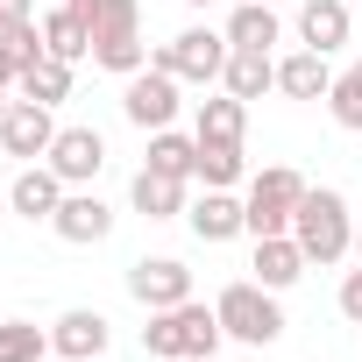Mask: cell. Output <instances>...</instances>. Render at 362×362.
<instances>
[{"mask_svg": "<svg viewBox=\"0 0 362 362\" xmlns=\"http://www.w3.org/2000/svg\"><path fill=\"white\" fill-rule=\"evenodd\" d=\"M50 355V334L36 320H0V362H43Z\"/></svg>", "mask_w": 362, "mask_h": 362, "instance_id": "27", "label": "cell"}, {"mask_svg": "<svg viewBox=\"0 0 362 362\" xmlns=\"http://www.w3.org/2000/svg\"><path fill=\"white\" fill-rule=\"evenodd\" d=\"M242 128H249V100H235V93L199 100V121H192L199 142H242Z\"/></svg>", "mask_w": 362, "mask_h": 362, "instance_id": "21", "label": "cell"}, {"mask_svg": "<svg viewBox=\"0 0 362 362\" xmlns=\"http://www.w3.org/2000/svg\"><path fill=\"white\" fill-rule=\"evenodd\" d=\"M228 57H235L228 29H177V36L156 50V64H163L177 86H214V78L228 71Z\"/></svg>", "mask_w": 362, "mask_h": 362, "instance_id": "5", "label": "cell"}, {"mask_svg": "<svg viewBox=\"0 0 362 362\" xmlns=\"http://www.w3.org/2000/svg\"><path fill=\"white\" fill-rule=\"evenodd\" d=\"M64 192H71V185H64L50 163H29V170L8 177V206H15L22 221H50V214L64 206Z\"/></svg>", "mask_w": 362, "mask_h": 362, "instance_id": "12", "label": "cell"}, {"mask_svg": "<svg viewBox=\"0 0 362 362\" xmlns=\"http://www.w3.org/2000/svg\"><path fill=\"white\" fill-rule=\"evenodd\" d=\"M149 170H163V177H192V170H199V135L156 128V135H149Z\"/></svg>", "mask_w": 362, "mask_h": 362, "instance_id": "22", "label": "cell"}, {"mask_svg": "<svg viewBox=\"0 0 362 362\" xmlns=\"http://www.w3.org/2000/svg\"><path fill=\"white\" fill-rule=\"evenodd\" d=\"M185 8H214V0H185Z\"/></svg>", "mask_w": 362, "mask_h": 362, "instance_id": "32", "label": "cell"}, {"mask_svg": "<svg viewBox=\"0 0 362 362\" xmlns=\"http://www.w3.org/2000/svg\"><path fill=\"white\" fill-rule=\"evenodd\" d=\"M8 107H15V100H8V93H0V114H8Z\"/></svg>", "mask_w": 362, "mask_h": 362, "instance_id": "33", "label": "cell"}, {"mask_svg": "<svg viewBox=\"0 0 362 362\" xmlns=\"http://www.w3.org/2000/svg\"><path fill=\"white\" fill-rule=\"evenodd\" d=\"M93 362H100V355H93Z\"/></svg>", "mask_w": 362, "mask_h": 362, "instance_id": "37", "label": "cell"}, {"mask_svg": "<svg viewBox=\"0 0 362 362\" xmlns=\"http://www.w3.org/2000/svg\"><path fill=\"white\" fill-rule=\"evenodd\" d=\"M214 348H221V313L199 305V298L163 305L142 327V355H156V362H192V355H214Z\"/></svg>", "mask_w": 362, "mask_h": 362, "instance_id": "1", "label": "cell"}, {"mask_svg": "<svg viewBox=\"0 0 362 362\" xmlns=\"http://www.w3.org/2000/svg\"><path fill=\"white\" fill-rule=\"evenodd\" d=\"M93 64L100 71H121V78H135L149 64L142 8H135V0H107V8H100V22H93Z\"/></svg>", "mask_w": 362, "mask_h": 362, "instance_id": "4", "label": "cell"}, {"mask_svg": "<svg viewBox=\"0 0 362 362\" xmlns=\"http://www.w3.org/2000/svg\"><path fill=\"white\" fill-rule=\"evenodd\" d=\"M298 277H305V249H298V235H263V242H256V284L291 291Z\"/></svg>", "mask_w": 362, "mask_h": 362, "instance_id": "18", "label": "cell"}, {"mask_svg": "<svg viewBox=\"0 0 362 362\" xmlns=\"http://www.w3.org/2000/svg\"><path fill=\"white\" fill-rule=\"evenodd\" d=\"M228 43H235V50H270V43H284L277 8H270V0H242V8L228 15Z\"/></svg>", "mask_w": 362, "mask_h": 362, "instance_id": "19", "label": "cell"}, {"mask_svg": "<svg viewBox=\"0 0 362 362\" xmlns=\"http://www.w3.org/2000/svg\"><path fill=\"white\" fill-rule=\"evenodd\" d=\"M107 313H93V305H71L57 327H50V348L64 355V362H93V355H107Z\"/></svg>", "mask_w": 362, "mask_h": 362, "instance_id": "13", "label": "cell"}, {"mask_svg": "<svg viewBox=\"0 0 362 362\" xmlns=\"http://www.w3.org/2000/svg\"><path fill=\"white\" fill-rule=\"evenodd\" d=\"M43 50L64 57V64H78V57H93V29L71 8H57V15H43Z\"/></svg>", "mask_w": 362, "mask_h": 362, "instance_id": "23", "label": "cell"}, {"mask_svg": "<svg viewBox=\"0 0 362 362\" xmlns=\"http://www.w3.org/2000/svg\"><path fill=\"white\" fill-rule=\"evenodd\" d=\"M50 142H57V121H50V107H36V100H15L8 114H0V149H8V156H29V163H43V156H50Z\"/></svg>", "mask_w": 362, "mask_h": 362, "instance_id": "11", "label": "cell"}, {"mask_svg": "<svg viewBox=\"0 0 362 362\" xmlns=\"http://www.w3.org/2000/svg\"><path fill=\"white\" fill-rule=\"evenodd\" d=\"M50 228H57V242H71V249H93V242H107V235H114V206H107L100 192L71 185V192H64V206L50 214Z\"/></svg>", "mask_w": 362, "mask_h": 362, "instance_id": "8", "label": "cell"}, {"mask_svg": "<svg viewBox=\"0 0 362 362\" xmlns=\"http://www.w3.org/2000/svg\"><path fill=\"white\" fill-rule=\"evenodd\" d=\"M355 256H362V228H355Z\"/></svg>", "mask_w": 362, "mask_h": 362, "instance_id": "34", "label": "cell"}, {"mask_svg": "<svg viewBox=\"0 0 362 362\" xmlns=\"http://www.w3.org/2000/svg\"><path fill=\"white\" fill-rule=\"evenodd\" d=\"M177 107H185V100H177V78H170L163 64H142V71L128 78V93H121V114H128L142 135L170 128V121H177Z\"/></svg>", "mask_w": 362, "mask_h": 362, "instance_id": "7", "label": "cell"}, {"mask_svg": "<svg viewBox=\"0 0 362 362\" xmlns=\"http://www.w3.org/2000/svg\"><path fill=\"white\" fill-rule=\"evenodd\" d=\"M128 291H135V305H149V313L185 305V298H192V270L177 263V256H142V263L128 270Z\"/></svg>", "mask_w": 362, "mask_h": 362, "instance_id": "9", "label": "cell"}, {"mask_svg": "<svg viewBox=\"0 0 362 362\" xmlns=\"http://www.w3.org/2000/svg\"><path fill=\"white\" fill-rule=\"evenodd\" d=\"M327 114L348 128V135H362V57L348 64V71H334V93H327Z\"/></svg>", "mask_w": 362, "mask_h": 362, "instance_id": "26", "label": "cell"}, {"mask_svg": "<svg viewBox=\"0 0 362 362\" xmlns=\"http://www.w3.org/2000/svg\"><path fill=\"white\" fill-rule=\"evenodd\" d=\"M64 8H71V15H78V22L93 29V22H100V8H107V0H64Z\"/></svg>", "mask_w": 362, "mask_h": 362, "instance_id": "30", "label": "cell"}, {"mask_svg": "<svg viewBox=\"0 0 362 362\" xmlns=\"http://www.w3.org/2000/svg\"><path fill=\"white\" fill-rule=\"evenodd\" d=\"M0 177H8V149H0Z\"/></svg>", "mask_w": 362, "mask_h": 362, "instance_id": "31", "label": "cell"}, {"mask_svg": "<svg viewBox=\"0 0 362 362\" xmlns=\"http://www.w3.org/2000/svg\"><path fill=\"white\" fill-rule=\"evenodd\" d=\"M185 221H192V235L214 249V242H235V235H249V206L235 199V192H206V199H192L185 206Z\"/></svg>", "mask_w": 362, "mask_h": 362, "instance_id": "14", "label": "cell"}, {"mask_svg": "<svg viewBox=\"0 0 362 362\" xmlns=\"http://www.w3.org/2000/svg\"><path fill=\"white\" fill-rule=\"evenodd\" d=\"M221 86H228L235 100H263V93L277 86V57H270V50H235L228 71H221Z\"/></svg>", "mask_w": 362, "mask_h": 362, "instance_id": "20", "label": "cell"}, {"mask_svg": "<svg viewBox=\"0 0 362 362\" xmlns=\"http://www.w3.org/2000/svg\"><path fill=\"white\" fill-rule=\"evenodd\" d=\"M22 100H36V107L71 100V64H64V57H36V64L22 71Z\"/></svg>", "mask_w": 362, "mask_h": 362, "instance_id": "25", "label": "cell"}, {"mask_svg": "<svg viewBox=\"0 0 362 362\" xmlns=\"http://www.w3.org/2000/svg\"><path fill=\"white\" fill-rule=\"evenodd\" d=\"M214 313H221V334L228 341H242V348H270L277 334H284V313H277V291L270 284H228L221 298H214Z\"/></svg>", "mask_w": 362, "mask_h": 362, "instance_id": "3", "label": "cell"}, {"mask_svg": "<svg viewBox=\"0 0 362 362\" xmlns=\"http://www.w3.org/2000/svg\"><path fill=\"white\" fill-rule=\"evenodd\" d=\"M348 29H355L348 0H305V8H298V43L320 50V57H334V50L348 43Z\"/></svg>", "mask_w": 362, "mask_h": 362, "instance_id": "15", "label": "cell"}, {"mask_svg": "<svg viewBox=\"0 0 362 362\" xmlns=\"http://www.w3.org/2000/svg\"><path fill=\"white\" fill-rule=\"evenodd\" d=\"M64 185H93V177L107 170V135L100 128H57V142H50V156H43Z\"/></svg>", "mask_w": 362, "mask_h": 362, "instance_id": "10", "label": "cell"}, {"mask_svg": "<svg viewBox=\"0 0 362 362\" xmlns=\"http://www.w3.org/2000/svg\"><path fill=\"white\" fill-rule=\"evenodd\" d=\"M192 362H221V355H192Z\"/></svg>", "mask_w": 362, "mask_h": 362, "instance_id": "35", "label": "cell"}, {"mask_svg": "<svg viewBox=\"0 0 362 362\" xmlns=\"http://www.w3.org/2000/svg\"><path fill=\"white\" fill-rule=\"evenodd\" d=\"M128 199H135V214L142 221H177L192 199H185V177H163V170H135V185H128Z\"/></svg>", "mask_w": 362, "mask_h": 362, "instance_id": "16", "label": "cell"}, {"mask_svg": "<svg viewBox=\"0 0 362 362\" xmlns=\"http://www.w3.org/2000/svg\"><path fill=\"white\" fill-rule=\"evenodd\" d=\"M270 8H277V0H270Z\"/></svg>", "mask_w": 362, "mask_h": 362, "instance_id": "36", "label": "cell"}, {"mask_svg": "<svg viewBox=\"0 0 362 362\" xmlns=\"http://www.w3.org/2000/svg\"><path fill=\"white\" fill-rule=\"evenodd\" d=\"M242 170H249V163H242V142H199V170H192V177H199L206 192L242 185Z\"/></svg>", "mask_w": 362, "mask_h": 362, "instance_id": "24", "label": "cell"}, {"mask_svg": "<svg viewBox=\"0 0 362 362\" xmlns=\"http://www.w3.org/2000/svg\"><path fill=\"white\" fill-rule=\"evenodd\" d=\"M298 199H305V177L291 170V163H270V170H256L249 177V235L263 242V235H291V214H298Z\"/></svg>", "mask_w": 362, "mask_h": 362, "instance_id": "6", "label": "cell"}, {"mask_svg": "<svg viewBox=\"0 0 362 362\" xmlns=\"http://www.w3.org/2000/svg\"><path fill=\"white\" fill-rule=\"evenodd\" d=\"M291 235L305 249V263H341L355 249V221H348V199L334 185H305L298 214H291Z\"/></svg>", "mask_w": 362, "mask_h": 362, "instance_id": "2", "label": "cell"}, {"mask_svg": "<svg viewBox=\"0 0 362 362\" xmlns=\"http://www.w3.org/2000/svg\"><path fill=\"white\" fill-rule=\"evenodd\" d=\"M277 93L284 100H327L334 93V71H327V57L320 50H291V57H277Z\"/></svg>", "mask_w": 362, "mask_h": 362, "instance_id": "17", "label": "cell"}, {"mask_svg": "<svg viewBox=\"0 0 362 362\" xmlns=\"http://www.w3.org/2000/svg\"><path fill=\"white\" fill-rule=\"evenodd\" d=\"M341 313L362 327V270H348V277H341Z\"/></svg>", "mask_w": 362, "mask_h": 362, "instance_id": "28", "label": "cell"}, {"mask_svg": "<svg viewBox=\"0 0 362 362\" xmlns=\"http://www.w3.org/2000/svg\"><path fill=\"white\" fill-rule=\"evenodd\" d=\"M29 8H36V0H0V29H15V22H29Z\"/></svg>", "mask_w": 362, "mask_h": 362, "instance_id": "29", "label": "cell"}]
</instances>
